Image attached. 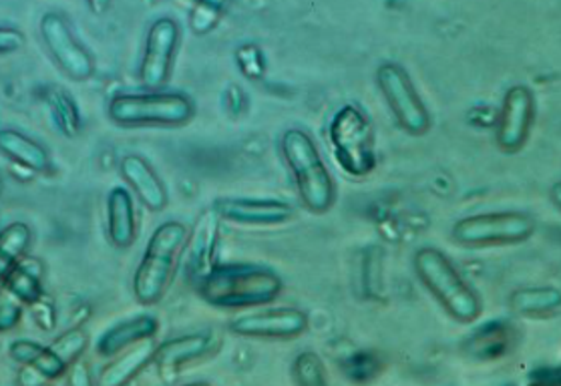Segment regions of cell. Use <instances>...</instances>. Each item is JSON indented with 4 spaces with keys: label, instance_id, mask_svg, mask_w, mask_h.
<instances>
[{
    "label": "cell",
    "instance_id": "24",
    "mask_svg": "<svg viewBox=\"0 0 561 386\" xmlns=\"http://www.w3.org/2000/svg\"><path fill=\"white\" fill-rule=\"evenodd\" d=\"M38 264V260H21V264L16 265L13 270V274L7 277L4 282V288L7 292L21 302V304H28L33 306L35 302L41 300L43 296V286H41V277H43V265H38L35 270V265Z\"/></svg>",
    "mask_w": 561,
    "mask_h": 386
},
{
    "label": "cell",
    "instance_id": "22",
    "mask_svg": "<svg viewBox=\"0 0 561 386\" xmlns=\"http://www.w3.org/2000/svg\"><path fill=\"white\" fill-rule=\"evenodd\" d=\"M510 306L525 318H551L560 313L561 292L556 286L515 290L510 296Z\"/></svg>",
    "mask_w": 561,
    "mask_h": 386
},
{
    "label": "cell",
    "instance_id": "4",
    "mask_svg": "<svg viewBox=\"0 0 561 386\" xmlns=\"http://www.w3.org/2000/svg\"><path fill=\"white\" fill-rule=\"evenodd\" d=\"M187 228L182 222H163L147 241L144 256L135 268L134 288L135 300L144 306L158 304L163 294L170 288L171 280L175 276L178 262L185 246Z\"/></svg>",
    "mask_w": 561,
    "mask_h": 386
},
{
    "label": "cell",
    "instance_id": "20",
    "mask_svg": "<svg viewBox=\"0 0 561 386\" xmlns=\"http://www.w3.org/2000/svg\"><path fill=\"white\" fill-rule=\"evenodd\" d=\"M9 354L13 361L31 366L45 381H55L71 368L50 347H43L33 340H16L9 347Z\"/></svg>",
    "mask_w": 561,
    "mask_h": 386
},
{
    "label": "cell",
    "instance_id": "31",
    "mask_svg": "<svg viewBox=\"0 0 561 386\" xmlns=\"http://www.w3.org/2000/svg\"><path fill=\"white\" fill-rule=\"evenodd\" d=\"M202 4H206L208 9H220L221 4L226 2V0H199Z\"/></svg>",
    "mask_w": 561,
    "mask_h": 386
},
{
    "label": "cell",
    "instance_id": "10",
    "mask_svg": "<svg viewBox=\"0 0 561 386\" xmlns=\"http://www.w3.org/2000/svg\"><path fill=\"white\" fill-rule=\"evenodd\" d=\"M178 45H180V26L173 19L163 16L151 24L147 33L141 65H139V81L146 89L158 91L170 81Z\"/></svg>",
    "mask_w": 561,
    "mask_h": 386
},
{
    "label": "cell",
    "instance_id": "16",
    "mask_svg": "<svg viewBox=\"0 0 561 386\" xmlns=\"http://www.w3.org/2000/svg\"><path fill=\"white\" fill-rule=\"evenodd\" d=\"M218 234H220V217L211 209H204L197 217L196 226L192 229L190 240L185 238L187 248V270L190 274L202 280L211 270V258L218 246Z\"/></svg>",
    "mask_w": 561,
    "mask_h": 386
},
{
    "label": "cell",
    "instance_id": "2",
    "mask_svg": "<svg viewBox=\"0 0 561 386\" xmlns=\"http://www.w3.org/2000/svg\"><path fill=\"white\" fill-rule=\"evenodd\" d=\"M280 154L293 173L296 192L312 214H327L336 202V183L327 163L322 161L314 139L293 127L282 133Z\"/></svg>",
    "mask_w": 561,
    "mask_h": 386
},
{
    "label": "cell",
    "instance_id": "8",
    "mask_svg": "<svg viewBox=\"0 0 561 386\" xmlns=\"http://www.w3.org/2000/svg\"><path fill=\"white\" fill-rule=\"evenodd\" d=\"M377 83L403 132L421 137L431 129L433 120L427 105L401 65L385 63L377 71Z\"/></svg>",
    "mask_w": 561,
    "mask_h": 386
},
{
    "label": "cell",
    "instance_id": "15",
    "mask_svg": "<svg viewBox=\"0 0 561 386\" xmlns=\"http://www.w3.org/2000/svg\"><path fill=\"white\" fill-rule=\"evenodd\" d=\"M218 347L214 332H196L187 337L170 338L153 349L151 362L161 371H180L190 362L199 361L211 354Z\"/></svg>",
    "mask_w": 561,
    "mask_h": 386
},
{
    "label": "cell",
    "instance_id": "28",
    "mask_svg": "<svg viewBox=\"0 0 561 386\" xmlns=\"http://www.w3.org/2000/svg\"><path fill=\"white\" fill-rule=\"evenodd\" d=\"M294 381L298 385L320 386L327 383L324 362L317 352H300L293 366Z\"/></svg>",
    "mask_w": 561,
    "mask_h": 386
},
{
    "label": "cell",
    "instance_id": "27",
    "mask_svg": "<svg viewBox=\"0 0 561 386\" xmlns=\"http://www.w3.org/2000/svg\"><path fill=\"white\" fill-rule=\"evenodd\" d=\"M49 347L69 366H73L75 362L85 354L87 347H89V334L83 328H71V330L62 332L61 337L57 338Z\"/></svg>",
    "mask_w": 561,
    "mask_h": 386
},
{
    "label": "cell",
    "instance_id": "17",
    "mask_svg": "<svg viewBox=\"0 0 561 386\" xmlns=\"http://www.w3.org/2000/svg\"><path fill=\"white\" fill-rule=\"evenodd\" d=\"M107 238L113 248H131L137 238L134 195L125 188H113L107 195Z\"/></svg>",
    "mask_w": 561,
    "mask_h": 386
},
{
    "label": "cell",
    "instance_id": "30",
    "mask_svg": "<svg viewBox=\"0 0 561 386\" xmlns=\"http://www.w3.org/2000/svg\"><path fill=\"white\" fill-rule=\"evenodd\" d=\"M26 38L19 29L11 26H0V55L16 53L25 47Z\"/></svg>",
    "mask_w": 561,
    "mask_h": 386
},
{
    "label": "cell",
    "instance_id": "18",
    "mask_svg": "<svg viewBox=\"0 0 561 386\" xmlns=\"http://www.w3.org/2000/svg\"><path fill=\"white\" fill-rule=\"evenodd\" d=\"M158 318L149 314L135 316L131 320H123L117 326H111L110 330L99 338L98 352L103 359H113L141 340H151L158 334Z\"/></svg>",
    "mask_w": 561,
    "mask_h": 386
},
{
    "label": "cell",
    "instance_id": "25",
    "mask_svg": "<svg viewBox=\"0 0 561 386\" xmlns=\"http://www.w3.org/2000/svg\"><path fill=\"white\" fill-rule=\"evenodd\" d=\"M512 330L497 320L485 328H479L471 340L467 342L469 352L481 361H493L503 356L512 347Z\"/></svg>",
    "mask_w": 561,
    "mask_h": 386
},
{
    "label": "cell",
    "instance_id": "3",
    "mask_svg": "<svg viewBox=\"0 0 561 386\" xmlns=\"http://www.w3.org/2000/svg\"><path fill=\"white\" fill-rule=\"evenodd\" d=\"M413 264L421 284L453 320L461 325L476 322L483 313V302L445 253L431 246L421 248L415 253Z\"/></svg>",
    "mask_w": 561,
    "mask_h": 386
},
{
    "label": "cell",
    "instance_id": "6",
    "mask_svg": "<svg viewBox=\"0 0 561 386\" xmlns=\"http://www.w3.org/2000/svg\"><path fill=\"white\" fill-rule=\"evenodd\" d=\"M332 156L351 178H366L377 163L375 129L363 109L344 105L329 125Z\"/></svg>",
    "mask_w": 561,
    "mask_h": 386
},
{
    "label": "cell",
    "instance_id": "7",
    "mask_svg": "<svg viewBox=\"0 0 561 386\" xmlns=\"http://www.w3.org/2000/svg\"><path fill=\"white\" fill-rule=\"evenodd\" d=\"M536 234V219L525 212H489L459 219L453 240L465 248H497L524 243Z\"/></svg>",
    "mask_w": 561,
    "mask_h": 386
},
{
    "label": "cell",
    "instance_id": "1",
    "mask_svg": "<svg viewBox=\"0 0 561 386\" xmlns=\"http://www.w3.org/2000/svg\"><path fill=\"white\" fill-rule=\"evenodd\" d=\"M197 292L214 308L242 310L276 300L282 294V280L262 265H216L197 280Z\"/></svg>",
    "mask_w": 561,
    "mask_h": 386
},
{
    "label": "cell",
    "instance_id": "5",
    "mask_svg": "<svg viewBox=\"0 0 561 386\" xmlns=\"http://www.w3.org/2000/svg\"><path fill=\"white\" fill-rule=\"evenodd\" d=\"M110 120L125 129L141 127H183L196 117L194 101L183 93H122L107 105Z\"/></svg>",
    "mask_w": 561,
    "mask_h": 386
},
{
    "label": "cell",
    "instance_id": "19",
    "mask_svg": "<svg viewBox=\"0 0 561 386\" xmlns=\"http://www.w3.org/2000/svg\"><path fill=\"white\" fill-rule=\"evenodd\" d=\"M0 154L33 173H45L50 168L49 151L37 139L16 129H0Z\"/></svg>",
    "mask_w": 561,
    "mask_h": 386
},
{
    "label": "cell",
    "instance_id": "12",
    "mask_svg": "<svg viewBox=\"0 0 561 386\" xmlns=\"http://www.w3.org/2000/svg\"><path fill=\"white\" fill-rule=\"evenodd\" d=\"M230 330L242 338L294 340L308 330V316L300 308H274L236 318Z\"/></svg>",
    "mask_w": 561,
    "mask_h": 386
},
{
    "label": "cell",
    "instance_id": "32",
    "mask_svg": "<svg viewBox=\"0 0 561 386\" xmlns=\"http://www.w3.org/2000/svg\"><path fill=\"white\" fill-rule=\"evenodd\" d=\"M2 192H4V181L0 178V195H2Z\"/></svg>",
    "mask_w": 561,
    "mask_h": 386
},
{
    "label": "cell",
    "instance_id": "9",
    "mask_svg": "<svg viewBox=\"0 0 561 386\" xmlns=\"http://www.w3.org/2000/svg\"><path fill=\"white\" fill-rule=\"evenodd\" d=\"M41 38L50 57L61 67V71L73 81H87L95 72V60L79 38L61 12H47L38 23Z\"/></svg>",
    "mask_w": 561,
    "mask_h": 386
},
{
    "label": "cell",
    "instance_id": "23",
    "mask_svg": "<svg viewBox=\"0 0 561 386\" xmlns=\"http://www.w3.org/2000/svg\"><path fill=\"white\" fill-rule=\"evenodd\" d=\"M33 241V231L25 222H13L0 229V288L14 268L21 264Z\"/></svg>",
    "mask_w": 561,
    "mask_h": 386
},
{
    "label": "cell",
    "instance_id": "29",
    "mask_svg": "<svg viewBox=\"0 0 561 386\" xmlns=\"http://www.w3.org/2000/svg\"><path fill=\"white\" fill-rule=\"evenodd\" d=\"M23 306L9 292L0 298V332H7L21 322Z\"/></svg>",
    "mask_w": 561,
    "mask_h": 386
},
{
    "label": "cell",
    "instance_id": "26",
    "mask_svg": "<svg viewBox=\"0 0 561 386\" xmlns=\"http://www.w3.org/2000/svg\"><path fill=\"white\" fill-rule=\"evenodd\" d=\"M49 101L53 117L57 121L61 133H65L67 137H75L77 133L81 132V113L67 91L55 89Z\"/></svg>",
    "mask_w": 561,
    "mask_h": 386
},
{
    "label": "cell",
    "instance_id": "13",
    "mask_svg": "<svg viewBox=\"0 0 561 386\" xmlns=\"http://www.w3.org/2000/svg\"><path fill=\"white\" fill-rule=\"evenodd\" d=\"M211 207L220 219L242 226H282L294 216L293 205L282 200L220 197Z\"/></svg>",
    "mask_w": 561,
    "mask_h": 386
},
{
    "label": "cell",
    "instance_id": "11",
    "mask_svg": "<svg viewBox=\"0 0 561 386\" xmlns=\"http://www.w3.org/2000/svg\"><path fill=\"white\" fill-rule=\"evenodd\" d=\"M536 121V99L525 84L512 87L501 103L495 144L503 154H517L529 141Z\"/></svg>",
    "mask_w": 561,
    "mask_h": 386
},
{
    "label": "cell",
    "instance_id": "21",
    "mask_svg": "<svg viewBox=\"0 0 561 386\" xmlns=\"http://www.w3.org/2000/svg\"><path fill=\"white\" fill-rule=\"evenodd\" d=\"M153 349L156 347L151 340H141L134 344V349L123 350L119 352L122 356H117L115 361L103 368V373L99 374V385L117 386L134 381L135 376L141 373L153 359Z\"/></svg>",
    "mask_w": 561,
    "mask_h": 386
},
{
    "label": "cell",
    "instance_id": "14",
    "mask_svg": "<svg viewBox=\"0 0 561 386\" xmlns=\"http://www.w3.org/2000/svg\"><path fill=\"white\" fill-rule=\"evenodd\" d=\"M125 183L131 188L144 207L149 212H163L168 205V188L158 171L141 156H125L119 163Z\"/></svg>",
    "mask_w": 561,
    "mask_h": 386
}]
</instances>
